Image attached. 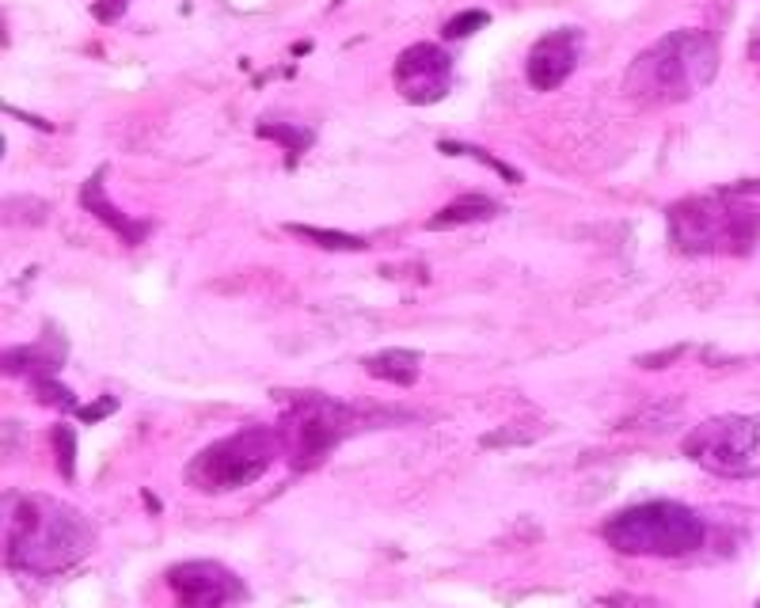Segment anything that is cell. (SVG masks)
<instances>
[{
  "instance_id": "cell-1",
  "label": "cell",
  "mask_w": 760,
  "mask_h": 608,
  "mask_svg": "<svg viewBox=\"0 0 760 608\" xmlns=\"http://www.w3.org/2000/svg\"><path fill=\"white\" fill-rule=\"evenodd\" d=\"M95 548V529L84 513L50 498V494H19L16 510L8 502L4 525V559L23 574H61L88 559Z\"/></svg>"
},
{
  "instance_id": "cell-2",
  "label": "cell",
  "mask_w": 760,
  "mask_h": 608,
  "mask_svg": "<svg viewBox=\"0 0 760 608\" xmlns=\"http://www.w3.org/2000/svg\"><path fill=\"white\" fill-rule=\"evenodd\" d=\"M760 183H738L669 206V240L688 255H749L760 240Z\"/></svg>"
},
{
  "instance_id": "cell-3",
  "label": "cell",
  "mask_w": 760,
  "mask_h": 608,
  "mask_svg": "<svg viewBox=\"0 0 760 608\" xmlns=\"http://www.w3.org/2000/svg\"><path fill=\"white\" fill-rule=\"evenodd\" d=\"M719 73V50L703 31H669L631 61L624 92L643 107H669L707 88Z\"/></svg>"
},
{
  "instance_id": "cell-4",
  "label": "cell",
  "mask_w": 760,
  "mask_h": 608,
  "mask_svg": "<svg viewBox=\"0 0 760 608\" xmlns=\"http://www.w3.org/2000/svg\"><path fill=\"white\" fill-rule=\"evenodd\" d=\"M601 540L620 555H658V559H681L703 548L707 521L684 502H639L612 513L601 525Z\"/></svg>"
},
{
  "instance_id": "cell-5",
  "label": "cell",
  "mask_w": 760,
  "mask_h": 608,
  "mask_svg": "<svg viewBox=\"0 0 760 608\" xmlns=\"http://www.w3.org/2000/svg\"><path fill=\"white\" fill-rule=\"evenodd\" d=\"M282 449L278 430L266 426H244L236 434H225L209 441L202 453L187 464V483L202 494H225L240 491L247 483L263 479L266 468L274 464V456Z\"/></svg>"
},
{
  "instance_id": "cell-6",
  "label": "cell",
  "mask_w": 760,
  "mask_h": 608,
  "mask_svg": "<svg viewBox=\"0 0 760 608\" xmlns=\"http://www.w3.org/2000/svg\"><path fill=\"white\" fill-rule=\"evenodd\" d=\"M684 456L722 479L760 475V415H719L684 437Z\"/></svg>"
},
{
  "instance_id": "cell-7",
  "label": "cell",
  "mask_w": 760,
  "mask_h": 608,
  "mask_svg": "<svg viewBox=\"0 0 760 608\" xmlns=\"http://www.w3.org/2000/svg\"><path fill=\"white\" fill-rule=\"evenodd\" d=\"M350 430V415L346 407L335 403L331 396H293L289 399V411L282 418V430H278V441L282 449L289 453V464L297 472H308L316 468L323 456L331 453L335 445L342 441V434Z\"/></svg>"
},
{
  "instance_id": "cell-8",
  "label": "cell",
  "mask_w": 760,
  "mask_h": 608,
  "mask_svg": "<svg viewBox=\"0 0 760 608\" xmlns=\"http://www.w3.org/2000/svg\"><path fill=\"white\" fill-rule=\"evenodd\" d=\"M392 80H396V92L415 107L441 103L453 88V57L437 42H415L396 57Z\"/></svg>"
},
{
  "instance_id": "cell-9",
  "label": "cell",
  "mask_w": 760,
  "mask_h": 608,
  "mask_svg": "<svg viewBox=\"0 0 760 608\" xmlns=\"http://www.w3.org/2000/svg\"><path fill=\"white\" fill-rule=\"evenodd\" d=\"M175 608H228L244 597L240 578L213 559H187L164 574Z\"/></svg>"
},
{
  "instance_id": "cell-10",
  "label": "cell",
  "mask_w": 760,
  "mask_h": 608,
  "mask_svg": "<svg viewBox=\"0 0 760 608\" xmlns=\"http://www.w3.org/2000/svg\"><path fill=\"white\" fill-rule=\"evenodd\" d=\"M578 54H582V35L574 27H559L551 35L536 38L529 50V61H525V76L536 92H555L563 80H570L574 65H578Z\"/></svg>"
},
{
  "instance_id": "cell-11",
  "label": "cell",
  "mask_w": 760,
  "mask_h": 608,
  "mask_svg": "<svg viewBox=\"0 0 760 608\" xmlns=\"http://www.w3.org/2000/svg\"><path fill=\"white\" fill-rule=\"evenodd\" d=\"M103 175H107V171L99 168L92 179L84 183V190H80V206L88 209L95 221L111 225L114 232L126 240V244H141V240H145V232H149V225H141V221H130V217H122V213H118V209H114L111 202L103 198Z\"/></svg>"
},
{
  "instance_id": "cell-12",
  "label": "cell",
  "mask_w": 760,
  "mask_h": 608,
  "mask_svg": "<svg viewBox=\"0 0 760 608\" xmlns=\"http://www.w3.org/2000/svg\"><path fill=\"white\" fill-rule=\"evenodd\" d=\"M502 209H498V202L494 198H487V194H460V198H453L449 206H441L426 221V228L430 232H449V228H460V225H475V221H491V217H498Z\"/></svg>"
},
{
  "instance_id": "cell-13",
  "label": "cell",
  "mask_w": 760,
  "mask_h": 608,
  "mask_svg": "<svg viewBox=\"0 0 760 608\" xmlns=\"http://www.w3.org/2000/svg\"><path fill=\"white\" fill-rule=\"evenodd\" d=\"M418 361H422L418 350H399V346H392V350H380V354L361 358V365H365L369 377L388 380V384H396V388H411L418 380Z\"/></svg>"
},
{
  "instance_id": "cell-14",
  "label": "cell",
  "mask_w": 760,
  "mask_h": 608,
  "mask_svg": "<svg viewBox=\"0 0 760 608\" xmlns=\"http://www.w3.org/2000/svg\"><path fill=\"white\" fill-rule=\"evenodd\" d=\"M289 236L297 240H308L312 247H323V251H365V240L354 236V232H335V228H312V225H285Z\"/></svg>"
},
{
  "instance_id": "cell-15",
  "label": "cell",
  "mask_w": 760,
  "mask_h": 608,
  "mask_svg": "<svg viewBox=\"0 0 760 608\" xmlns=\"http://www.w3.org/2000/svg\"><path fill=\"white\" fill-rule=\"evenodd\" d=\"M259 137L266 141H278L285 152H293V156H301V152L312 149V130H304V126H289V122H263V126H255Z\"/></svg>"
},
{
  "instance_id": "cell-16",
  "label": "cell",
  "mask_w": 760,
  "mask_h": 608,
  "mask_svg": "<svg viewBox=\"0 0 760 608\" xmlns=\"http://www.w3.org/2000/svg\"><path fill=\"white\" fill-rule=\"evenodd\" d=\"M437 152H445V156H472V160H479V164H487L494 175H502L506 183H521V171L510 168L506 160L491 156L487 149H475V145H456V141H437Z\"/></svg>"
},
{
  "instance_id": "cell-17",
  "label": "cell",
  "mask_w": 760,
  "mask_h": 608,
  "mask_svg": "<svg viewBox=\"0 0 760 608\" xmlns=\"http://www.w3.org/2000/svg\"><path fill=\"white\" fill-rule=\"evenodd\" d=\"M50 441H54V449H57V472H61V479H73L76 475V430L61 422V426H54Z\"/></svg>"
},
{
  "instance_id": "cell-18",
  "label": "cell",
  "mask_w": 760,
  "mask_h": 608,
  "mask_svg": "<svg viewBox=\"0 0 760 608\" xmlns=\"http://www.w3.org/2000/svg\"><path fill=\"white\" fill-rule=\"evenodd\" d=\"M31 388H35L38 403H50L57 411H80V403L76 396L65 388V384H57V377H42V380H31Z\"/></svg>"
},
{
  "instance_id": "cell-19",
  "label": "cell",
  "mask_w": 760,
  "mask_h": 608,
  "mask_svg": "<svg viewBox=\"0 0 760 608\" xmlns=\"http://www.w3.org/2000/svg\"><path fill=\"white\" fill-rule=\"evenodd\" d=\"M487 23H491V16H487L483 8H464V12H456V16L441 27V35L456 42V38H468V35H475V31H483Z\"/></svg>"
},
{
  "instance_id": "cell-20",
  "label": "cell",
  "mask_w": 760,
  "mask_h": 608,
  "mask_svg": "<svg viewBox=\"0 0 760 608\" xmlns=\"http://www.w3.org/2000/svg\"><path fill=\"white\" fill-rule=\"evenodd\" d=\"M544 430H491V434H483V449H494V445H521V441H532V437H540Z\"/></svg>"
},
{
  "instance_id": "cell-21",
  "label": "cell",
  "mask_w": 760,
  "mask_h": 608,
  "mask_svg": "<svg viewBox=\"0 0 760 608\" xmlns=\"http://www.w3.org/2000/svg\"><path fill=\"white\" fill-rule=\"evenodd\" d=\"M126 8H130V0H95L92 16L99 23H118V19L126 16Z\"/></svg>"
},
{
  "instance_id": "cell-22",
  "label": "cell",
  "mask_w": 760,
  "mask_h": 608,
  "mask_svg": "<svg viewBox=\"0 0 760 608\" xmlns=\"http://www.w3.org/2000/svg\"><path fill=\"white\" fill-rule=\"evenodd\" d=\"M114 411H118V399H114V396H99L92 407H80V411H76V418H80V422H99L103 415H114Z\"/></svg>"
},
{
  "instance_id": "cell-23",
  "label": "cell",
  "mask_w": 760,
  "mask_h": 608,
  "mask_svg": "<svg viewBox=\"0 0 760 608\" xmlns=\"http://www.w3.org/2000/svg\"><path fill=\"white\" fill-rule=\"evenodd\" d=\"M681 354H684V346H673V350H665V354H643L639 365H643V369H662L665 361L681 358Z\"/></svg>"
},
{
  "instance_id": "cell-24",
  "label": "cell",
  "mask_w": 760,
  "mask_h": 608,
  "mask_svg": "<svg viewBox=\"0 0 760 608\" xmlns=\"http://www.w3.org/2000/svg\"><path fill=\"white\" fill-rule=\"evenodd\" d=\"M4 114H12V118H23V122H27V126H35V130H46V133L54 130V126H50L46 118H35V114H23V111H16V107H4Z\"/></svg>"
},
{
  "instance_id": "cell-25",
  "label": "cell",
  "mask_w": 760,
  "mask_h": 608,
  "mask_svg": "<svg viewBox=\"0 0 760 608\" xmlns=\"http://www.w3.org/2000/svg\"><path fill=\"white\" fill-rule=\"evenodd\" d=\"M145 506H149V510H152V513H160V502H156V498H152V494H149V491H145Z\"/></svg>"
},
{
  "instance_id": "cell-26",
  "label": "cell",
  "mask_w": 760,
  "mask_h": 608,
  "mask_svg": "<svg viewBox=\"0 0 760 608\" xmlns=\"http://www.w3.org/2000/svg\"><path fill=\"white\" fill-rule=\"evenodd\" d=\"M757 608H760V597H757Z\"/></svg>"
}]
</instances>
